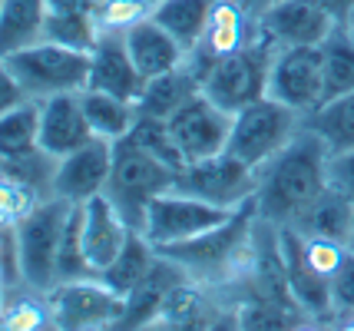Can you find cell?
<instances>
[{
  "label": "cell",
  "mask_w": 354,
  "mask_h": 331,
  "mask_svg": "<svg viewBox=\"0 0 354 331\" xmlns=\"http://www.w3.org/2000/svg\"><path fill=\"white\" fill-rule=\"evenodd\" d=\"M328 159H331V149L305 123L301 133L259 169V189L252 199L259 219H265L275 229L298 225L311 205L331 189Z\"/></svg>",
  "instance_id": "6da1fadb"
},
{
  "label": "cell",
  "mask_w": 354,
  "mask_h": 331,
  "mask_svg": "<svg viewBox=\"0 0 354 331\" xmlns=\"http://www.w3.org/2000/svg\"><path fill=\"white\" fill-rule=\"evenodd\" d=\"M176 176L179 173L172 169L169 162H162L149 149H142L133 136H123V140L113 142V166H109V179H106V196L123 212V219L136 232H142L149 202L156 196L176 189Z\"/></svg>",
  "instance_id": "7a4b0ae2"
},
{
  "label": "cell",
  "mask_w": 354,
  "mask_h": 331,
  "mask_svg": "<svg viewBox=\"0 0 354 331\" xmlns=\"http://www.w3.org/2000/svg\"><path fill=\"white\" fill-rule=\"evenodd\" d=\"M30 100L80 93L90 77V50L63 47L57 40H37L30 47L3 57Z\"/></svg>",
  "instance_id": "3957f363"
},
{
  "label": "cell",
  "mask_w": 354,
  "mask_h": 331,
  "mask_svg": "<svg viewBox=\"0 0 354 331\" xmlns=\"http://www.w3.org/2000/svg\"><path fill=\"white\" fill-rule=\"evenodd\" d=\"M70 212H73V202L50 196L14 229L17 272L24 285L40 292H50L57 285V255H60Z\"/></svg>",
  "instance_id": "277c9868"
},
{
  "label": "cell",
  "mask_w": 354,
  "mask_h": 331,
  "mask_svg": "<svg viewBox=\"0 0 354 331\" xmlns=\"http://www.w3.org/2000/svg\"><path fill=\"white\" fill-rule=\"evenodd\" d=\"M305 116L288 110L285 103H278L272 96H262L255 103L242 106L239 113H232V133H229V153L262 169L272 156H278L288 142L301 133Z\"/></svg>",
  "instance_id": "5b68a950"
},
{
  "label": "cell",
  "mask_w": 354,
  "mask_h": 331,
  "mask_svg": "<svg viewBox=\"0 0 354 331\" xmlns=\"http://www.w3.org/2000/svg\"><path fill=\"white\" fill-rule=\"evenodd\" d=\"M275 50L278 47L272 40L259 37L252 47L212 64L202 73V93L225 113H239L242 106L262 100L268 93V70H272Z\"/></svg>",
  "instance_id": "8992f818"
},
{
  "label": "cell",
  "mask_w": 354,
  "mask_h": 331,
  "mask_svg": "<svg viewBox=\"0 0 354 331\" xmlns=\"http://www.w3.org/2000/svg\"><path fill=\"white\" fill-rule=\"evenodd\" d=\"M239 212V209H235ZM222 205H212L192 196V192L183 189H169L162 196H156L149 209H146V222H142V236L153 242L156 249H169V245H183V242H192V238L212 232L218 225L235 216Z\"/></svg>",
  "instance_id": "52a82bcc"
},
{
  "label": "cell",
  "mask_w": 354,
  "mask_h": 331,
  "mask_svg": "<svg viewBox=\"0 0 354 331\" xmlns=\"http://www.w3.org/2000/svg\"><path fill=\"white\" fill-rule=\"evenodd\" d=\"M176 189L192 192L205 202L222 205V209H242L255 199V189H259V169L248 166L242 159L222 149L216 156L199 159V162H185L179 176H176Z\"/></svg>",
  "instance_id": "ba28073f"
},
{
  "label": "cell",
  "mask_w": 354,
  "mask_h": 331,
  "mask_svg": "<svg viewBox=\"0 0 354 331\" xmlns=\"http://www.w3.org/2000/svg\"><path fill=\"white\" fill-rule=\"evenodd\" d=\"M50 305H53V321L57 328L83 331V328H120L126 312V299L113 292L100 275L77 278V282H60L50 288Z\"/></svg>",
  "instance_id": "9c48e42d"
},
{
  "label": "cell",
  "mask_w": 354,
  "mask_h": 331,
  "mask_svg": "<svg viewBox=\"0 0 354 331\" xmlns=\"http://www.w3.org/2000/svg\"><path fill=\"white\" fill-rule=\"evenodd\" d=\"M285 103L288 110L301 113L308 120L324 103V70L318 47H281L272 57L268 70V93Z\"/></svg>",
  "instance_id": "30bf717a"
},
{
  "label": "cell",
  "mask_w": 354,
  "mask_h": 331,
  "mask_svg": "<svg viewBox=\"0 0 354 331\" xmlns=\"http://www.w3.org/2000/svg\"><path fill=\"white\" fill-rule=\"evenodd\" d=\"M172 142L179 146L185 162H199L222 153L229 146L232 133V113H225L218 103H212L205 93L192 96L179 113H172L169 120Z\"/></svg>",
  "instance_id": "8fae6325"
},
{
  "label": "cell",
  "mask_w": 354,
  "mask_h": 331,
  "mask_svg": "<svg viewBox=\"0 0 354 331\" xmlns=\"http://www.w3.org/2000/svg\"><path fill=\"white\" fill-rule=\"evenodd\" d=\"M259 37H262L259 17L248 14L239 0H216L212 10H209V20H205L199 44L189 53V64L196 66L199 73H205L212 64L252 47Z\"/></svg>",
  "instance_id": "7c38bea8"
},
{
  "label": "cell",
  "mask_w": 354,
  "mask_h": 331,
  "mask_svg": "<svg viewBox=\"0 0 354 331\" xmlns=\"http://www.w3.org/2000/svg\"><path fill=\"white\" fill-rule=\"evenodd\" d=\"M109 166H113V142L93 136L80 149L57 159L53 173V196L73 205H83L86 199L106 192Z\"/></svg>",
  "instance_id": "4fadbf2b"
},
{
  "label": "cell",
  "mask_w": 354,
  "mask_h": 331,
  "mask_svg": "<svg viewBox=\"0 0 354 331\" xmlns=\"http://www.w3.org/2000/svg\"><path fill=\"white\" fill-rule=\"evenodd\" d=\"M338 20L315 0H281L259 17V30L265 40L281 47H318Z\"/></svg>",
  "instance_id": "5bb4252c"
},
{
  "label": "cell",
  "mask_w": 354,
  "mask_h": 331,
  "mask_svg": "<svg viewBox=\"0 0 354 331\" xmlns=\"http://www.w3.org/2000/svg\"><path fill=\"white\" fill-rule=\"evenodd\" d=\"M278 249H281V265H285L288 292L298 301V308L311 321H328L331 325V282L308 265L305 249H301V232L292 229V225H281L278 229Z\"/></svg>",
  "instance_id": "9a60e30c"
},
{
  "label": "cell",
  "mask_w": 354,
  "mask_h": 331,
  "mask_svg": "<svg viewBox=\"0 0 354 331\" xmlns=\"http://www.w3.org/2000/svg\"><path fill=\"white\" fill-rule=\"evenodd\" d=\"M80 229H83V249H86V258L93 262L96 272L116 258L123 252V245L129 242V236L136 232L129 222L123 219V212L113 205L106 192L93 196L80 205Z\"/></svg>",
  "instance_id": "2e32d148"
},
{
  "label": "cell",
  "mask_w": 354,
  "mask_h": 331,
  "mask_svg": "<svg viewBox=\"0 0 354 331\" xmlns=\"http://www.w3.org/2000/svg\"><path fill=\"white\" fill-rule=\"evenodd\" d=\"M90 90H103V93L123 96L136 103L146 77L139 73V66L129 57L123 33H100V40L90 50V77H86Z\"/></svg>",
  "instance_id": "e0dca14e"
},
{
  "label": "cell",
  "mask_w": 354,
  "mask_h": 331,
  "mask_svg": "<svg viewBox=\"0 0 354 331\" xmlns=\"http://www.w3.org/2000/svg\"><path fill=\"white\" fill-rule=\"evenodd\" d=\"M93 140L90 120L83 113L80 93H60L40 100V146L50 156H66Z\"/></svg>",
  "instance_id": "ac0fdd59"
},
{
  "label": "cell",
  "mask_w": 354,
  "mask_h": 331,
  "mask_svg": "<svg viewBox=\"0 0 354 331\" xmlns=\"http://www.w3.org/2000/svg\"><path fill=\"white\" fill-rule=\"evenodd\" d=\"M126 37V47H129V57H133V64L139 66V73L146 79L159 77V73H169L176 66H183L189 60V53L185 47L172 37L166 27H159L153 17L149 20H142L136 23Z\"/></svg>",
  "instance_id": "d6986e66"
},
{
  "label": "cell",
  "mask_w": 354,
  "mask_h": 331,
  "mask_svg": "<svg viewBox=\"0 0 354 331\" xmlns=\"http://www.w3.org/2000/svg\"><path fill=\"white\" fill-rule=\"evenodd\" d=\"M202 93V73L185 60L183 66H176L169 73L146 79L142 93L136 100L139 116H153V120H169L172 113H179L192 100Z\"/></svg>",
  "instance_id": "ffe728a7"
},
{
  "label": "cell",
  "mask_w": 354,
  "mask_h": 331,
  "mask_svg": "<svg viewBox=\"0 0 354 331\" xmlns=\"http://www.w3.org/2000/svg\"><path fill=\"white\" fill-rule=\"evenodd\" d=\"M96 0H46V30L44 40H57L63 47L93 50L100 40L93 23Z\"/></svg>",
  "instance_id": "44dd1931"
},
{
  "label": "cell",
  "mask_w": 354,
  "mask_h": 331,
  "mask_svg": "<svg viewBox=\"0 0 354 331\" xmlns=\"http://www.w3.org/2000/svg\"><path fill=\"white\" fill-rule=\"evenodd\" d=\"M46 0H0V57L44 40Z\"/></svg>",
  "instance_id": "7402d4cb"
},
{
  "label": "cell",
  "mask_w": 354,
  "mask_h": 331,
  "mask_svg": "<svg viewBox=\"0 0 354 331\" xmlns=\"http://www.w3.org/2000/svg\"><path fill=\"white\" fill-rule=\"evenodd\" d=\"M80 100H83V113L90 120L93 136H100V140L116 142V140H123V136H129L133 126H136L139 110L133 100L103 93V90H90V86L80 90Z\"/></svg>",
  "instance_id": "603a6c76"
},
{
  "label": "cell",
  "mask_w": 354,
  "mask_h": 331,
  "mask_svg": "<svg viewBox=\"0 0 354 331\" xmlns=\"http://www.w3.org/2000/svg\"><path fill=\"white\" fill-rule=\"evenodd\" d=\"M156 258H159V249H156L142 232H133L129 242L123 245V252L116 255V258L100 272V278H103L113 292H120L123 299H129V292L153 272Z\"/></svg>",
  "instance_id": "cb8c5ba5"
},
{
  "label": "cell",
  "mask_w": 354,
  "mask_h": 331,
  "mask_svg": "<svg viewBox=\"0 0 354 331\" xmlns=\"http://www.w3.org/2000/svg\"><path fill=\"white\" fill-rule=\"evenodd\" d=\"M322 70H324V103L354 90V37L348 23H338L322 44Z\"/></svg>",
  "instance_id": "d4e9b609"
},
{
  "label": "cell",
  "mask_w": 354,
  "mask_h": 331,
  "mask_svg": "<svg viewBox=\"0 0 354 331\" xmlns=\"http://www.w3.org/2000/svg\"><path fill=\"white\" fill-rule=\"evenodd\" d=\"M0 328L7 331L57 328L50 292H40V288H30V285L7 288V305H3V315H0Z\"/></svg>",
  "instance_id": "484cf974"
},
{
  "label": "cell",
  "mask_w": 354,
  "mask_h": 331,
  "mask_svg": "<svg viewBox=\"0 0 354 331\" xmlns=\"http://www.w3.org/2000/svg\"><path fill=\"white\" fill-rule=\"evenodd\" d=\"M212 3L216 0H159L153 10V20L183 44L185 53H192V47L199 44L202 30H205Z\"/></svg>",
  "instance_id": "4316f807"
},
{
  "label": "cell",
  "mask_w": 354,
  "mask_h": 331,
  "mask_svg": "<svg viewBox=\"0 0 354 331\" xmlns=\"http://www.w3.org/2000/svg\"><path fill=\"white\" fill-rule=\"evenodd\" d=\"M351 222H354V199L341 196L338 189H328L322 199L305 212V219L298 222V225H292V229L305 232V236H328V238L348 242Z\"/></svg>",
  "instance_id": "83f0119b"
},
{
  "label": "cell",
  "mask_w": 354,
  "mask_h": 331,
  "mask_svg": "<svg viewBox=\"0 0 354 331\" xmlns=\"http://www.w3.org/2000/svg\"><path fill=\"white\" fill-rule=\"evenodd\" d=\"M305 123L322 136L324 146H328L331 153L354 149V90L322 103Z\"/></svg>",
  "instance_id": "f1b7e54d"
},
{
  "label": "cell",
  "mask_w": 354,
  "mask_h": 331,
  "mask_svg": "<svg viewBox=\"0 0 354 331\" xmlns=\"http://www.w3.org/2000/svg\"><path fill=\"white\" fill-rule=\"evenodd\" d=\"M0 173L14 176L40 192L44 199L53 196V173H57V156H50L44 146H33L14 156H0Z\"/></svg>",
  "instance_id": "f546056e"
},
{
  "label": "cell",
  "mask_w": 354,
  "mask_h": 331,
  "mask_svg": "<svg viewBox=\"0 0 354 331\" xmlns=\"http://www.w3.org/2000/svg\"><path fill=\"white\" fill-rule=\"evenodd\" d=\"M40 146V103L27 100L0 116V156H14Z\"/></svg>",
  "instance_id": "4dcf8cb0"
},
{
  "label": "cell",
  "mask_w": 354,
  "mask_h": 331,
  "mask_svg": "<svg viewBox=\"0 0 354 331\" xmlns=\"http://www.w3.org/2000/svg\"><path fill=\"white\" fill-rule=\"evenodd\" d=\"M93 275H100V272L86 258L83 229H80V205H73L70 222H66V232H63V242H60V255H57V285L77 282V278H93Z\"/></svg>",
  "instance_id": "1f68e13d"
},
{
  "label": "cell",
  "mask_w": 354,
  "mask_h": 331,
  "mask_svg": "<svg viewBox=\"0 0 354 331\" xmlns=\"http://www.w3.org/2000/svg\"><path fill=\"white\" fill-rule=\"evenodd\" d=\"M153 10V0H96L93 23H96V33H129L136 23L149 20Z\"/></svg>",
  "instance_id": "d6a6232c"
},
{
  "label": "cell",
  "mask_w": 354,
  "mask_h": 331,
  "mask_svg": "<svg viewBox=\"0 0 354 331\" xmlns=\"http://www.w3.org/2000/svg\"><path fill=\"white\" fill-rule=\"evenodd\" d=\"M40 202H44V196L33 189V186L20 182V179H14V176H7V173H0V225L3 229H17Z\"/></svg>",
  "instance_id": "836d02e7"
},
{
  "label": "cell",
  "mask_w": 354,
  "mask_h": 331,
  "mask_svg": "<svg viewBox=\"0 0 354 331\" xmlns=\"http://www.w3.org/2000/svg\"><path fill=\"white\" fill-rule=\"evenodd\" d=\"M133 140L142 146V149H149L153 156H159L162 162H169L172 169L179 173L185 166L183 153H179V146L172 142V133H169V123L166 120H153V116H139L133 133H129Z\"/></svg>",
  "instance_id": "e575fe53"
},
{
  "label": "cell",
  "mask_w": 354,
  "mask_h": 331,
  "mask_svg": "<svg viewBox=\"0 0 354 331\" xmlns=\"http://www.w3.org/2000/svg\"><path fill=\"white\" fill-rule=\"evenodd\" d=\"M301 249H305V258H308V265L324 275L328 282H331V275L341 268L344 262V255L351 252L348 249V242H341V238H328V236H305L301 232Z\"/></svg>",
  "instance_id": "d590c367"
},
{
  "label": "cell",
  "mask_w": 354,
  "mask_h": 331,
  "mask_svg": "<svg viewBox=\"0 0 354 331\" xmlns=\"http://www.w3.org/2000/svg\"><path fill=\"white\" fill-rule=\"evenodd\" d=\"M354 312V252L344 255L341 268L331 275V325Z\"/></svg>",
  "instance_id": "8d00e7d4"
},
{
  "label": "cell",
  "mask_w": 354,
  "mask_h": 331,
  "mask_svg": "<svg viewBox=\"0 0 354 331\" xmlns=\"http://www.w3.org/2000/svg\"><path fill=\"white\" fill-rule=\"evenodd\" d=\"M328 182H331V189H338L341 196L354 199V149L331 153V159H328Z\"/></svg>",
  "instance_id": "74e56055"
},
{
  "label": "cell",
  "mask_w": 354,
  "mask_h": 331,
  "mask_svg": "<svg viewBox=\"0 0 354 331\" xmlns=\"http://www.w3.org/2000/svg\"><path fill=\"white\" fill-rule=\"evenodd\" d=\"M30 96L24 93V86H20V79L14 77V70L7 66V60L0 57V116L3 113L17 110L20 103H27Z\"/></svg>",
  "instance_id": "f35d334b"
},
{
  "label": "cell",
  "mask_w": 354,
  "mask_h": 331,
  "mask_svg": "<svg viewBox=\"0 0 354 331\" xmlns=\"http://www.w3.org/2000/svg\"><path fill=\"white\" fill-rule=\"evenodd\" d=\"M315 3H322L328 14L335 17L338 23H348L354 17V0H315Z\"/></svg>",
  "instance_id": "ab89813d"
},
{
  "label": "cell",
  "mask_w": 354,
  "mask_h": 331,
  "mask_svg": "<svg viewBox=\"0 0 354 331\" xmlns=\"http://www.w3.org/2000/svg\"><path fill=\"white\" fill-rule=\"evenodd\" d=\"M239 3H242L252 17H262L265 10H272V7H275V3H281V0H239Z\"/></svg>",
  "instance_id": "60d3db41"
},
{
  "label": "cell",
  "mask_w": 354,
  "mask_h": 331,
  "mask_svg": "<svg viewBox=\"0 0 354 331\" xmlns=\"http://www.w3.org/2000/svg\"><path fill=\"white\" fill-rule=\"evenodd\" d=\"M0 288H14V278H10V268L0 262Z\"/></svg>",
  "instance_id": "b9f144b4"
},
{
  "label": "cell",
  "mask_w": 354,
  "mask_h": 331,
  "mask_svg": "<svg viewBox=\"0 0 354 331\" xmlns=\"http://www.w3.org/2000/svg\"><path fill=\"white\" fill-rule=\"evenodd\" d=\"M335 328H348V331H354V312H348V315H341L338 321H335Z\"/></svg>",
  "instance_id": "7bdbcfd3"
},
{
  "label": "cell",
  "mask_w": 354,
  "mask_h": 331,
  "mask_svg": "<svg viewBox=\"0 0 354 331\" xmlns=\"http://www.w3.org/2000/svg\"><path fill=\"white\" fill-rule=\"evenodd\" d=\"M3 305H7V288H0V315H3Z\"/></svg>",
  "instance_id": "ee69618b"
},
{
  "label": "cell",
  "mask_w": 354,
  "mask_h": 331,
  "mask_svg": "<svg viewBox=\"0 0 354 331\" xmlns=\"http://www.w3.org/2000/svg\"><path fill=\"white\" fill-rule=\"evenodd\" d=\"M348 249L354 252V222H351V236H348Z\"/></svg>",
  "instance_id": "f6af8a7d"
},
{
  "label": "cell",
  "mask_w": 354,
  "mask_h": 331,
  "mask_svg": "<svg viewBox=\"0 0 354 331\" xmlns=\"http://www.w3.org/2000/svg\"><path fill=\"white\" fill-rule=\"evenodd\" d=\"M348 30H351V37H354V17H351V20H348Z\"/></svg>",
  "instance_id": "bcb514c9"
}]
</instances>
